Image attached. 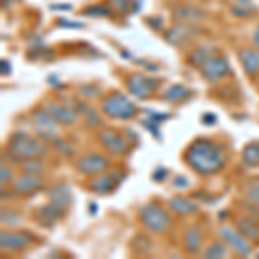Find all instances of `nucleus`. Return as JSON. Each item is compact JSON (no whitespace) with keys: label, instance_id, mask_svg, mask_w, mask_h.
I'll use <instances>...</instances> for the list:
<instances>
[{"label":"nucleus","instance_id":"obj_26","mask_svg":"<svg viewBox=\"0 0 259 259\" xmlns=\"http://www.w3.org/2000/svg\"><path fill=\"white\" fill-rule=\"evenodd\" d=\"M245 192H247V197L252 200L254 204H259V178L257 180H250L245 187Z\"/></svg>","mask_w":259,"mask_h":259},{"label":"nucleus","instance_id":"obj_6","mask_svg":"<svg viewBox=\"0 0 259 259\" xmlns=\"http://www.w3.org/2000/svg\"><path fill=\"white\" fill-rule=\"evenodd\" d=\"M200 73L204 74V78L209 81H214L218 78L225 76V74L230 73V66H228V61L225 57H209L202 66H200Z\"/></svg>","mask_w":259,"mask_h":259},{"label":"nucleus","instance_id":"obj_4","mask_svg":"<svg viewBox=\"0 0 259 259\" xmlns=\"http://www.w3.org/2000/svg\"><path fill=\"white\" fill-rule=\"evenodd\" d=\"M140 221L144 227L150 230V232H164L169 225V216L162 207L156 206V204H147L140 209Z\"/></svg>","mask_w":259,"mask_h":259},{"label":"nucleus","instance_id":"obj_21","mask_svg":"<svg viewBox=\"0 0 259 259\" xmlns=\"http://www.w3.org/2000/svg\"><path fill=\"white\" fill-rule=\"evenodd\" d=\"M175 16H177L178 21H182V23H185V24H192L202 18V14H200L197 9H192V7H180V9L175 12Z\"/></svg>","mask_w":259,"mask_h":259},{"label":"nucleus","instance_id":"obj_14","mask_svg":"<svg viewBox=\"0 0 259 259\" xmlns=\"http://www.w3.org/2000/svg\"><path fill=\"white\" fill-rule=\"evenodd\" d=\"M47 111L54 116V119H56L57 123H62V124H73L74 121L78 119L76 111L71 109L69 106H64V104L50 102L47 106Z\"/></svg>","mask_w":259,"mask_h":259},{"label":"nucleus","instance_id":"obj_3","mask_svg":"<svg viewBox=\"0 0 259 259\" xmlns=\"http://www.w3.org/2000/svg\"><path fill=\"white\" fill-rule=\"evenodd\" d=\"M100 109L106 116L114 119H130L137 114V106L123 94H109L100 104Z\"/></svg>","mask_w":259,"mask_h":259},{"label":"nucleus","instance_id":"obj_22","mask_svg":"<svg viewBox=\"0 0 259 259\" xmlns=\"http://www.w3.org/2000/svg\"><path fill=\"white\" fill-rule=\"evenodd\" d=\"M239 228H240V233L242 235H245L247 239L254 240V239H259V227L254 221H250L247 218L240 220L239 221Z\"/></svg>","mask_w":259,"mask_h":259},{"label":"nucleus","instance_id":"obj_20","mask_svg":"<svg viewBox=\"0 0 259 259\" xmlns=\"http://www.w3.org/2000/svg\"><path fill=\"white\" fill-rule=\"evenodd\" d=\"M242 159L247 166H259V142H252L244 149Z\"/></svg>","mask_w":259,"mask_h":259},{"label":"nucleus","instance_id":"obj_24","mask_svg":"<svg viewBox=\"0 0 259 259\" xmlns=\"http://www.w3.org/2000/svg\"><path fill=\"white\" fill-rule=\"evenodd\" d=\"M185 245H187V250L189 252H195L199 247H200V232L199 228H190L185 235Z\"/></svg>","mask_w":259,"mask_h":259},{"label":"nucleus","instance_id":"obj_2","mask_svg":"<svg viewBox=\"0 0 259 259\" xmlns=\"http://www.w3.org/2000/svg\"><path fill=\"white\" fill-rule=\"evenodd\" d=\"M47 152L45 145L35 137L26 135L24 132H16L9 140V154L16 161L38 159Z\"/></svg>","mask_w":259,"mask_h":259},{"label":"nucleus","instance_id":"obj_5","mask_svg":"<svg viewBox=\"0 0 259 259\" xmlns=\"http://www.w3.org/2000/svg\"><path fill=\"white\" fill-rule=\"evenodd\" d=\"M99 140H100V144L106 147L107 152L114 154V156H123L130 149L128 142L124 140L118 132H112V130H104V132H100Z\"/></svg>","mask_w":259,"mask_h":259},{"label":"nucleus","instance_id":"obj_11","mask_svg":"<svg viewBox=\"0 0 259 259\" xmlns=\"http://www.w3.org/2000/svg\"><path fill=\"white\" fill-rule=\"evenodd\" d=\"M121 178H123V175L121 173H106V175H100L94 180V182L90 183V189L92 192H95V194H111L112 190L116 189V187L119 185Z\"/></svg>","mask_w":259,"mask_h":259},{"label":"nucleus","instance_id":"obj_29","mask_svg":"<svg viewBox=\"0 0 259 259\" xmlns=\"http://www.w3.org/2000/svg\"><path fill=\"white\" fill-rule=\"evenodd\" d=\"M109 4L116 11L123 12V14H126L130 11V0H109Z\"/></svg>","mask_w":259,"mask_h":259},{"label":"nucleus","instance_id":"obj_15","mask_svg":"<svg viewBox=\"0 0 259 259\" xmlns=\"http://www.w3.org/2000/svg\"><path fill=\"white\" fill-rule=\"evenodd\" d=\"M36 216H38V220L44 225H52L64 216V209L59 206H56V204L49 202V204H45V206L40 207L38 212H36Z\"/></svg>","mask_w":259,"mask_h":259},{"label":"nucleus","instance_id":"obj_16","mask_svg":"<svg viewBox=\"0 0 259 259\" xmlns=\"http://www.w3.org/2000/svg\"><path fill=\"white\" fill-rule=\"evenodd\" d=\"M240 61H242V66H244V69L247 74H250V76L259 74V50H252V49L242 50Z\"/></svg>","mask_w":259,"mask_h":259},{"label":"nucleus","instance_id":"obj_30","mask_svg":"<svg viewBox=\"0 0 259 259\" xmlns=\"http://www.w3.org/2000/svg\"><path fill=\"white\" fill-rule=\"evenodd\" d=\"M85 16H109V9L104 6H95L90 7L89 11H85Z\"/></svg>","mask_w":259,"mask_h":259},{"label":"nucleus","instance_id":"obj_12","mask_svg":"<svg viewBox=\"0 0 259 259\" xmlns=\"http://www.w3.org/2000/svg\"><path fill=\"white\" fill-rule=\"evenodd\" d=\"M41 187V180L38 175L35 173H24L14 180L12 189L18 195H30L33 192H36Z\"/></svg>","mask_w":259,"mask_h":259},{"label":"nucleus","instance_id":"obj_8","mask_svg":"<svg viewBox=\"0 0 259 259\" xmlns=\"http://www.w3.org/2000/svg\"><path fill=\"white\" fill-rule=\"evenodd\" d=\"M31 235L26 232H2L0 247L2 250H21L31 244Z\"/></svg>","mask_w":259,"mask_h":259},{"label":"nucleus","instance_id":"obj_33","mask_svg":"<svg viewBox=\"0 0 259 259\" xmlns=\"http://www.w3.org/2000/svg\"><path fill=\"white\" fill-rule=\"evenodd\" d=\"M254 41H256V45H257V47H259V26H257L256 33H254Z\"/></svg>","mask_w":259,"mask_h":259},{"label":"nucleus","instance_id":"obj_17","mask_svg":"<svg viewBox=\"0 0 259 259\" xmlns=\"http://www.w3.org/2000/svg\"><path fill=\"white\" fill-rule=\"evenodd\" d=\"M49 200L56 206L62 207V209H66L71 202V192L66 185H57L49 190Z\"/></svg>","mask_w":259,"mask_h":259},{"label":"nucleus","instance_id":"obj_31","mask_svg":"<svg viewBox=\"0 0 259 259\" xmlns=\"http://www.w3.org/2000/svg\"><path fill=\"white\" fill-rule=\"evenodd\" d=\"M87 118H89V119H87V124H90V126H99V124L102 123V121L99 119V116L95 114V112L92 111V109L90 111L87 109Z\"/></svg>","mask_w":259,"mask_h":259},{"label":"nucleus","instance_id":"obj_28","mask_svg":"<svg viewBox=\"0 0 259 259\" xmlns=\"http://www.w3.org/2000/svg\"><path fill=\"white\" fill-rule=\"evenodd\" d=\"M24 169H26L28 173L40 175L41 171H44V164H41L40 161H36V159H28L26 162H24Z\"/></svg>","mask_w":259,"mask_h":259},{"label":"nucleus","instance_id":"obj_1","mask_svg":"<svg viewBox=\"0 0 259 259\" xmlns=\"http://www.w3.org/2000/svg\"><path fill=\"white\" fill-rule=\"evenodd\" d=\"M185 161L194 171L200 175L218 173L227 162L225 150L211 140H195L185 152Z\"/></svg>","mask_w":259,"mask_h":259},{"label":"nucleus","instance_id":"obj_7","mask_svg":"<svg viewBox=\"0 0 259 259\" xmlns=\"http://www.w3.org/2000/svg\"><path fill=\"white\" fill-rule=\"evenodd\" d=\"M57 121L47 109H36L33 112V126L41 137H54L57 132Z\"/></svg>","mask_w":259,"mask_h":259},{"label":"nucleus","instance_id":"obj_10","mask_svg":"<svg viewBox=\"0 0 259 259\" xmlns=\"http://www.w3.org/2000/svg\"><path fill=\"white\" fill-rule=\"evenodd\" d=\"M109 162L104 156L100 154H87L83 156L80 161L76 162V168L78 171H81L83 175H97L102 173L104 169H107Z\"/></svg>","mask_w":259,"mask_h":259},{"label":"nucleus","instance_id":"obj_23","mask_svg":"<svg viewBox=\"0 0 259 259\" xmlns=\"http://www.w3.org/2000/svg\"><path fill=\"white\" fill-rule=\"evenodd\" d=\"M190 90L185 89V87L182 85H175L168 89V92L164 94V99L168 100V102H180V100H183L185 97H189Z\"/></svg>","mask_w":259,"mask_h":259},{"label":"nucleus","instance_id":"obj_25","mask_svg":"<svg viewBox=\"0 0 259 259\" xmlns=\"http://www.w3.org/2000/svg\"><path fill=\"white\" fill-rule=\"evenodd\" d=\"M209 50H206V49H197L194 54L190 56V62L194 66H197V68H200V66L204 64L207 59H209Z\"/></svg>","mask_w":259,"mask_h":259},{"label":"nucleus","instance_id":"obj_19","mask_svg":"<svg viewBox=\"0 0 259 259\" xmlns=\"http://www.w3.org/2000/svg\"><path fill=\"white\" fill-rule=\"evenodd\" d=\"M169 207L173 209L175 212H178V214H190V212H194L197 209V206H195L192 200L185 199V197H175L169 200Z\"/></svg>","mask_w":259,"mask_h":259},{"label":"nucleus","instance_id":"obj_13","mask_svg":"<svg viewBox=\"0 0 259 259\" xmlns=\"http://www.w3.org/2000/svg\"><path fill=\"white\" fill-rule=\"evenodd\" d=\"M221 237L228 242L230 247L235 250V252L242 254V256H247V254L250 252V245L242 239V233L235 232L233 228H228V227L221 228Z\"/></svg>","mask_w":259,"mask_h":259},{"label":"nucleus","instance_id":"obj_9","mask_svg":"<svg viewBox=\"0 0 259 259\" xmlns=\"http://www.w3.org/2000/svg\"><path fill=\"white\" fill-rule=\"evenodd\" d=\"M156 80L152 78H147V76H142V74H133L130 76L128 80V90L132 92L135 97L139 99H149L152 95L154 89H156Z\"/></svg>","mask_w":259,"mask_h":259},{"label":"nucleus","instance_id":"obj_18","mask_svg":"<svg viewBox=\"0 0 259 259\" xmlns=\"http://www.w3.org/2000/svg\"><path fill=\"white\" fill-rule=\"evenodd\" d=\"M189 35H190V24H178V26H175L173 30H169L166 33V36H168V40L171 41L173 45H182L183 41L189 40Z\"/></svg>","mask_w":259,"mask_h":259},{"label":"nucleus","instance_id":"obj_32","mask_svg":"<svg viewBox=\"0 0 259 259\" xmlns=\"http://www.w3.org/2000/svg\"><path fill=\"white\" fill-rule=\"evenodd\" d=\"M11 178V171L6 168V164H2V185H6Z\"/></svg>","mask_w":259,"mask_h":259},{"label":"nucleus","instance_id":"obj_27","mask_svg":"<svg viewBox=\"0 0 259 259\" xmlns=\"http://www.w3.org/2000/svg\"><path fill=\"white\" fill-rule=\"evenodd\" d=\"M225 252H227V247H225L223 244H214L204 252V256L206 257H223Z\"/></svg>","mask_w":259,"mask_h":259}]
</instances>
